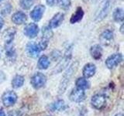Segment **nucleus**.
Instances as JSON below:
<instances>
[{
  "instance_id": "1",
  "label": "nucleus",
  "mask_w": 124,
  "mask_h": 116,
  "mask_svg": "<svg viewBox=\"0 0 124 116\" xmlns=\"http://www.w3.org/2000/svg\"><path fill=\"white\" fill-rule=\"evenodd\" d=\"M78 67V62L76 61L70 66L69 68L67 70V71L64 73V74L63 75V77H62L60 82L59 89H58V93L60 94H63L66 89H67V87L70 82V80H71V78L72 77L74 73L77 71Z\"/></svg>"
},
{
  "instance_id": "2",
  "label": "nucleus",
  "mask_w": 124,
  "mask_h": 116,
  "mask_svg": "<svg viewBox=\"0 0 124 116\" xmlns=\"http://www.w3.org/2000/svg\"><path fill=\"white\" fill-rule=\"evenodd\" d=\"M111 5L112 0H103L102 6H101V9L98 12V13H97L95 16L96 21H101L107 16V15L109 13Z\"/></svg>"
},
{
  "instance_id": "3",
  "label": "nucleus",
  "mask_w": 124,
  "mask_h": 116,
  "mask_svg": "<svg viewBox=\"0 0 124 116\" xmlns=\"http://www.w3.org/2000/svg\"><path fill=\"white\" fill-rule=\"evenodd\" d=\"M46 82V77L42 73H37L31 77L30 83L35 89H40L45 85Z\"/></svg>"
},
{
  "instance_id": "4",
  "label": "nucleus",
  "mask_w": 124,
  "mask_h": 116,
  "mask_svg": "<svg viewBox=\"0 0 124 116\" xmlns=\"http://www.w3.org/2000/svg\"><path fill=\"white\" fill-rule=\"evenodd\" d=\"M91 104L93 108L95 109L101 110L106 107V96L101 94H97L92 96L91 99Z\"/></svg>"
},
{
  "instance_id": "5",
  "label": "nucleus",
  "mask_w": 124,
  "mask_h": 116,
  "mask_svg": "<svg viewBox=\"0 0 124 116\" xmlns=\"http://www.w3.org/2000/svg\"><path fill=\"white\" fill-rule=\"evenodd\" d=\"M17 94L14 91H8L5 92L2 96V101L3 104L6 107H11L17 101Z\"/></svg>"
},
{
  "instance_id": "6",
  "label": "nucleus",
  "mask_w": 124,
  "mask_h": 116,
  "mask_svg": "<svg viewBox=\"0 0 124 116\" xmlns=\"http://www.w3.org/2000/svg\"><path fill=\"white\" fill-rule=\"evenodd\" d=\"M123 60V55L120 53H116L108 57L106 60V65L108 69L116 67Z\"/></svg>"
},
{
  "instance_id": "7",
  "label": "nucleus",
  "mask_w": 124,
  "mask_h": 116,
  "mask_svg": "<svg viewBox=\"0 0 124 116\" xmlns=\"http://www.w3.org/2000/svg\"><path fill=\"white\" fill-rule=\"evenodd\" d=\"M69 98L71 102H81L85 99V93L82 89H80L78 87L74 88L69 95Z\"/></svg>"
},
{
  "instance_id": "8",
  "label": "nucleus",
  "mask_w": 124,
  "mask_h": 116,
  "mask_svg": "<svg viewBox=\"0 0 124 116\" xmlns=\"http://www.w3.org/2000/svg\"><path fill=\"white\" fill-rule=\"evenodd\" d=\"M71 47H69L65 53V55L63 58V60H61V61L56 66L55 69H54L55 73H60L67 67V65L68 64L70 60H71Z\"/></svg>"
},
{
  "instance_id": "9",
  "label": "nucleus",
  "mask_w": 124,
  "mask_h": 116,
  "mask_svg": "<svg viewBox=\"0 0 124 116\" xmlns=\"http://www.w3.org/2000/svg\"><path fill=\"white\" fill-rule=\"evenodd\" d=\"M45 11V6L44 5H37L30 12V17L35 22H39L42 19Z\"/></svg>"
},
{
  "instance_id": "10",
  "label": "nucleus",
  "mask_w": 124,
  "mask_h": 116,
  "mask_svg": "<svg viewBox=\"0 0 124 116\" xmlns=\"http://www.w3.org/2000/svg\"><path fill=\"white\" fill-rule=\"evenodd\" d=\"M23 33H24L25 36H26L27 37L31 39L34 38L37 36V34L39 33V27L36 23L33 22L29 23V24H27L25 26Z\"/></svg>"
},
{
  "instance_id": "11",
  "label": "nucleus",
  "mask_w": 124,
  "mask_h": 116,
  "mask_svg": "<svg viewBox=\"0 0 124 116\" xmlns=\"http://www.w3.org/2000/svg\"><path fill=\"white\" fill-rule=\"evenodd\" d=\"M41 50H40V47L37 44L34 42H30L26 45V53L27 54L33 58H36L39 55Z\"/></svg>"
},
{
  "instance_id": "12",
  "label": "nucleus",
  "mask_w": 124,
  "mask_h": 116,
  "mask_svg": "<svg viewBox=\"0 0 124 116\" xmlns=\"http://www.w3.org/2000/svg\"><path fill=\"white\" fill-rule=\"evenodd\" d=\"M114 38V33L111 29H106L101 33L99 36L100 42L104 45H108L113 40Z\"/></svg>"
},
{
  "instance_id": "13",
  "label": "nucleus",
  "mask_w": 124,
  "mask_h": 116,
  "mask_svg": "<svg viewBox=\"0 0 124 116\" xmlns=\"http://www.w3.org/2000/svg\"><path fill=\"white\" fill-rule=\"evenodd\" d=\"M64 19V14L62 13H57L52 17V19L49 21V26L51 29L57 28L60 26Z\"/></svg>"
},
{
  "instance_id": "14",
  "label": "nucleus",
  "mask_w": 124,
  "mask_h": 116,
  "mask_svg": "<svg viewBox=\"0 0 124 116\" xmlns=\"http://www.w3.org/2000/svg\"><path fill=\"white\" fill-rule=\"evenodd\" d=\"M16 33V29L15 27H9V28L4 31L3 39L6 43V45L12 44V42L14 40Z\"/></svg>"
},
{
  "instance_id": "15",
  "label": "nucleus",
  "mask_w": 124,
  "mask_h": 116,
  "mask_svg": "<svg viewBox=\"0 0 124 116\" xmlns=\"http://www.w3.org/2000/svg\"><path fill=\"white\" fill-rule=\"evenodd\" d=\"M12 21L13 23L16 25H22L24 24L27 20V15L22 11H18L13 15L12 16Z\"/></svg>"
},
{
  "instance_id": "16",
  "label": "nucleus",
  "mask_w": 124,
  "mask_h": 116,
  "mask_svg": "<svg viewBox=\"0 0 124 116\" xmlns=\"http://www.w3.org/2000/svg\"><path fill=\"white\" fill-rule=\"evenodd\" d=\"M95 71H96L95 65L92 63H88L87 64H85L83 68V71H82L83 76L85 78H86V79L89 78V77H92L95 74Z\"/></svg>"
},
{
  "instance_id": "17",
  "label": "nucleus",
  "mask_w": 124,
  "mask_h": 116,
  "mask_svg": "<svg viewBox=\"0 0 124 116\" xmlns=\"http://www.w3.org/2000/svg\"><path fill=\"white\" fill-rule=\"evenodd\" d=\"M90 54L95 60H99L102 56V48L99 44H95L91 46Z\"/></svg>"
},
{
  "instance_id": "18",
  "label": "nucleus",
  "mask_w": 124,
  "mask_h": 116,
  "mask_svg": "<svg viewBox=\"0 0 124 116\" xmlns=\"http://www.w3.org/2000/svg\"><path fill=\"white\" fill-rule=\"evenodd\" d=\"M84 14L85 13H84L83 9L81 6H78L77 8L75 13L71 15V19H70V22H71V24H75V23L80 22L81 19H82Z\"/></svg>"
},
{
  "instance_id": "19",
  "label": "nucleus",
  "mask_w": 124,
  "mask_h": 116,
  "mask_svg": "<svg viewBox=\"0 0 124 116\" xmlns=\"http://www.w3.org/2000/svg\"><path fill=\"white\" fill-rule=\"evenodd\" d=\"M50 66V60L47 56L46 55H42L40 58H39L38 63H37V67L41 70H46Z\"/></svg>"
},
{
  "instance_id": "20",
  "label": "nucleus",
  "mask_w": 124,
  "mask_h": 116,
  "mask_svg": "<svg viewBox=\"0 0 124 116\" xmlns=\"http://www.w3.org/2000/svg\"><path fill=\"white\" fill-rule=\"evenodd\" d=\"M67 105H66V103L64 102V100H57L55 102H54L51 104V109L52 111H64L66 109Z\"/></svg>"
},
{
  "instance_id": "21",
  "label": "nucleus",
  "mask_w": 124,
  "mask_h": 116,
  "mask_svg": "<svg viewBox=\"0 0 124 116\" xmlns=\"http://www.w3.org/2000/svg\"><path fill=\"white\" fill-rule=\"evenodd\" d=\"M75 84L77 87L82 89V90L88 89L90 87V83H89L88 80L86 78H85V77H79V78H78L75 82Z\"/></svg>"
},
{
  "instance_id": "22",
  "label": "nucleus",
  "mask_w": 124,
  "mask_h": 116,
  "mask_svg": "<svg viewBox=\"0 0 124 116\" xmlns=\"http://www.w3.org/2000/svg\"><path fill=\"white\" fill-rule=\"evenodd\" d=\"M24 84V77L22 75H16L12 80V86L14 88H19Z\"/></svg>"
},
{
  "instance_id": "23",
  "label": "nucleus",
  "mask_w": 124,
  "mask_h": 116,
  "mask_svg": "<svg viewBox=\"0 0 124 116\" xmlns=\"http://www.w3.org/2000/svg\"><path fill=\"white\" fill-rule=\"evenodd\" d=\"M113 19L117 22H122L124 19L123 10L121 8H116L113 12Z\"/></svg>"
},
{
  "instance_id": "24",
  "label": "nucleus",
  "mask_w": 124,
  "mask_h": 116,
  "mask_svg": "<svg viewBox=\"0 0 124 116\" xmlns=\"http://www.w3.org/2000/svg\"><path fill=\"white\" fill-rule=\"evenodd\" d=\"M6 56L9 59H14L16 57V51L15 49L13 48V46H12V44L9 45H6Z\"/></svg>"
},
{
  "instance_id": "25",
  "label": "nucleus",
  "mask_w": 124,
  "mask_h": 116,
  "mask_svg": "<svg viewBox=\"0 0 124 116\" xmlns=\"http://www.w3.org/2000/svg\"><path fill=\"white\" fill-rule=\"evenodd\" d=\"M42 33H43V38L45 40H49V39H50L53 36V31L50 26H44L42 29Z\"/></svg>"
},
{
  "instance_id": "26",
  "label": "nucleus",
  "mask_w": 124,
  "mask_h": 116,
  "mask_svg": "<svg viewBox=\"0 0 124 116\" xmlns=\"http://www.w3.org/2000/svg\"><path fill=\"white\" fill-rule=\"evenodd\" d=\"M34 1L35 0H20L19 1V5H20L22 9L28 10L33 6L34 4Z\"/></svg>"
},
{
  "instance_id": "27",
  "label": "nucleus",
  "mask_w": 124,
  "mask_h": 116,
  "mask_svg": "<svg viewBox=\"0 0 124 116\" xmlns=\"http://www.w3.org/2000/svg\"><path fill=\"white\" fill-rule=\"evenodd\" d=\"M57 4L61 9H68L71 5V0H57Z\"/></svg>"
},
{
  "instance_id": "28",
  "label": "nucleus",
  "mask_w": 124,
  "mask_h": 116,
  "mask_svg": "<svg viewBox=\"0 0 124 116\" xmlns=\"http://www.w3.org/2000/svg\"><path fill=\"white\" fill-rule=\"evenodd\" d=\"M47 45H48V40H45L44 38H43L38 44V46H39V47H40V50L41 51L42 50H44L46 47H47Z\"/></svg>"
},
{
  "instance_id": "29",
  "label": "nucleus",
  "mask_w": 124,
  "mask_h": 116,
  "mask_svg": "<svg viewBox=\"0 0 124 116\" xmlns=\"http://www.w3.org/2000/svg\"><path fill=\"white\" fill-rule=\"evenodd\" d=\"M3 7L4 8L2 9V13L4 15H8L11 12V9H12L11 5H10L9 3H6V4H4Z\"/></svg>"
},
{
  "instance_id": "30",
  "label": "nucleus",
  "mask_w": 124,
  "mask_h": 116,
  "mask_svg": "<svg viewBox=\"0 0 124 116\" xmlns=\"http://www.w3.org/2000/svg\"><path fill=\"white\" fill-rule=\"evenodd\" d=\"M55 2L56 0H46V2L49 6H54V5L55 4Z\"/></svg>"
},
{
  "instance_id": "31",
  "label": "nucleus",
  "mask_w": 124,
  "mask_h": 116,
  "mask_svg": "<svg viewBox=\"0 0 124 116\" xmlns=\"http://www.w3.org/2000/svg\"><path fill=\"white\" fill-rule=\"evenodd\" d=\"M9 116H19V113L17 111H13L10 112Z\"/></svg>"
},
{
  "instance_id": "32",
  "label": "nucleus",
  "mask_w": 124,
  "mask_h": 116,
  "mask_svg": "<svg viewBox=\"0 0 124 116\" xmlns=\"http://www.w3.org/2000/svg\"><path fill=\"white\" fill-rule=\"evenodd\" d=\"M3 26H4V19H2V17L0 16V29H2Z\"/></svg>"
},
{
  "instance_id": "33",
  "label": "nucleus",
  "mask_w": 124,
  "mask_h": 116,
  "mask_svg": "<svg viewBox=\"0 0 124 116\" xmlns=\"http://www.w3.org/2000/svg\"><path fill=\"white\" fill-rule=\"evenodd\" d=\"M0 116H6V113L3 110H0Z\"/></svg>"
},
{
  "instance_id": "34",
  "label": "nucleus",
  "mask_w": 124,
  "mask_h": 116,
  "mask_svg": "<svg viewBox=\"0 0 124 116\" xmlns=\"http://www.w3.org/2000/svg\"><path fill=\"white\" fill-rule=\"evenodd\" d=\"M123 25L122 24L121 27H120V31H121V33H123Z\"/></svg>"
},
{
  "instance_id": "35",
  "label": "nucleus",
  "mask_w": 124,
  "mask_h": 116,
  "mask_svg": "<svg viewBox=\"0 0 124 116\" xmlns=\"http://www.w3.org/2000/svg\"><path fill=\"white\" fill-rule=\"evenodd\" d=\"M115 116H123V115L122 113H118V114H116Z\"/></svg>"
},
{
  "instance_id": "36",
  "label": "nucleus",
  "mask_w": 124,
  "mask_h": 116,
  "mask_svg": "<svg viewBox=\"0 0 124 116\" xmlns=\"http://www.w3.org/2000/svg\"><path fill=\"white\" fill-rule=\"evenodd\" d=\"M2 0H0V2H2Z\"/></svg>"
},
{
  "instance_id": "37",
  "label": "nucleus",
  "mask_w": 124,
  "mask_h": 116,
  "mask_svg": "<svg viewBox=\"0 0 124 116\" xmlns=\"http://www.w3.org/2000/svg\"><path fill=\"white\" fill-rule=\"evenodd\" d=\"M85 1H86V0H85Z\"/></svg>"
},
{
  "instance_id": "38",
  "label": "nucleus",
  "mask_w": 124,
  "mask_h": 116,
  "mask_svg": "<svg viewBox=\"0 0 124 116\" xmlns=\"http://www.w3.org/2000/svg\"><path fill=\"white\" fill-rule=\"evenodd\" d=\"M95 1H96V0H95Z\"/></svg>"
}]
</instances>
